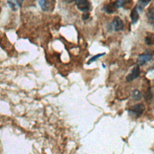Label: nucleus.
I'll list each match as a JSON object with an SVG mask.
<instances>
[{"label": "nucleus", "instance_id": "6", "mask_svg": "<svg viewBox=\"0 0 154 154\" xmlns=\"http://www.w3.org/2000/svg\"><path fill=\"white\" fill-rule=\"evenodd\" d=\"M9 7L13 10H17L20 7L23 0H7Z\"/></svg>", "mask_w": 154, "mask_h": 154}, {"label": "nucleus", "instance_id": "1", "mask_svg": "<svg viewBox=\"0 0 154 154\" xmlns=\"http://www.w3.org/2000/svg\"><path fill=\"white\" fill-rule=\"evenodd\" d=\"M144 105L142 103H139L132 106L129 109H128V111L129 116L138 118L144 112Z\"/></svg>", "mask_w": 154, "mask_h": 154}, {"label": "nucleus", "instance_id": "7", "mask_svg": "<svg viewBox=\"0 0 154 154\" xmlns=\"http://www.w3.org/2000/svg\"><path fill=\"white\" fill-rule=\"evenodd\" d=\"M116 8H117V5L116 1H115L105 5L103 8V10L106 11L107 13H112L116 11Z\"/></svg>", "mask_w": 154, "mask_h": 154}, {"label": "nucleus", "instance_id": "13", "mask_svg": "<svg viewBox=\"0 0 154 154\" xmlns=\"http://www.w3.org/2000/svg\"><path fill=\"white\" fill-rule=\"evenodd\" d=\"M105 54V53H102V54H97V55H94V56H93V57H92L89 60H88V63H91V62H93V61H96V60H97L99 57H102V56H103V55H104Z\"/></svg>", "mask_w": 154, "mask_h": 154}, {"label": "nucleus", "instance_id": "2", "mask_svg": "<svg viewBox=\"0 0 154 154\" xmlns=\"http://www.w3.org/2000/svg\"><path fill=\"white\" fill-rule=\"evenodd\" d=\"M77 8L83 11L87 12L90 8V4L88 0H75Z\"/></svg>", "mask_w": 154, "mask_h": 154}, {"label": "nucleus", "instance_id": "3", "mask_svg": "<svg viewBox=\"0 0 154 154\" xmlns=\"http://www.w3.org/2000/svg\"><path fill=\"white\" fill-rule=\"evenodd\" d=\"M111 29L116 31H119L123 29V22L119 17H115L110 25Z\"/></svg>", "mask_w": 154, "mask_h": 154}, {"label": "nucleus", "instance_id": "8", "mask_svg": "<svg viewBox=\"0 0 154 154\" xmlns=\"http://www.w3.org/2000/svg\"><path fill=\"white\" fill-rule=\"evenodd\" d=\"M147 17L150 24L154 27V5L149 8L147 13Z\"/></svg>", "mask_w": 154, "mask_h": 154}, {"label": "nucleus", "instance_id": "16", "mask_svg": "<svg viewBox=\"0 0 154 154\" xmlns=\"http://www.w3.org/2000/svg\"><path fill=\"white\" fill-rule=\"evenodd\" d=\"M52 1H55V0H52Z\"/></svg>", "mask_w": 154, "mask_h": 154}, {"label": "nucleus", "instance_id": "11", "mask_svg": "<svg viewBox=\"0 0 154 154\" xmlns=\"http://www.w3.org/2000/svg\"><path fill=\"white\" fill-rule=\"evenodd\" d=\"M131 96H132V98L135 100H141V99L142 98V94H141V93L137 89H135V90H134L132 91V93H131Z\"/></svg>", "mask_w": 154, "mask_h": 154}, {"label": "nucleus", "instance_id": "4", "mask_svg": "<svg viewBox=\"0 0 154 154\" xmlns=\"http://www.w3.org/2000/svg\"><path fill=\"white\" fill-rule=\"evenodd\" d=\"M140 69L138 66H136L133 68V69L131 70V72L126 76V80L128 82H131L132 81L137 79L139 77L140 75Z\"/></svg>", "mask_w": 154, "mask_h": 154}, {"label": "nucleus", "instance_id": "10", "mask_svg": "<svg viewBox=\"0 0 154 154\" xmlns=\"http://www.w3.org/2000/svg\"><path fill=\"white\" fill-rule=\"evenodd\" d=\"M40 7L43 11H48L49 8V2L48 0H38Z\"/></svg>", "mask_w": 154, "mask_h": 154}, {"label": "nucleus", "instance_id": "5", "mask_svg": "<svg viewBox=\"0 0 154 154\" xmlns=\"http://www.w3.org/2000/svg\"><path fill=\"white\" fill-rule=\"evenodd\" d=\"M152 58V55L150 54H143L139 56L138 59V64L139 66H143L147 62L150 61Z\"/></svg>", "mask_w": 154, "mask_h": 154}, {"label": "nucleus", "instance_id": "9", "mask_svg": "<svg viewBox=\"0 0 154 154\" xmlns=\"http://www.w3.org/2000/svg\"><path fill=\"white\" fill-rule=\"evenodd\" d=\"M131 18L132 20V23L133 24L135 23L138 21V20L139 19V14H138L137 10V7H134L132 9L131 13Z\"/></svg>", "mask_w": 154, "mask_h": 154}, {"label": "nucleus", "instance_id": "14", "mask_svg": "<svg viewBox=\"0 0 154 154\" xmlns=\"http://www.w3.org/2000/svg\"><path fill=\"white\" fill-rule=\"evenodd\" d=\"M90 16V14L88 13H84L82 16V18L83 20H87L88 19Z\"/></svg>", "mask_w": 154, "mask_h": 154}, {"label": "nucleus", "instance_id": "15", "mask_svg": "<svg viewBox=\"0 0 154 154\" xmlns=\"http://www.w3.org/2000/svg\"><path fill=\"white\" fill-rule=\"evenodd\" d=\"M152 38V44H154V37H151Z\"/></svg>", "mask_w": 154, "mask_h": 154}, {"label": "nucleus", "instance_id": "12", "mask_svg": "<svg viewBox=\"0 0 154 154\" xmlns=\"http://www.w3.org/2000/svg\"><path fill=\"white\" fill-rule=\"evenodd\" d=\"M150 1V0H138V8L141 10H143Z\"/></svg>", "mask_w": 154, "mask_h": 154}]
</instances>
